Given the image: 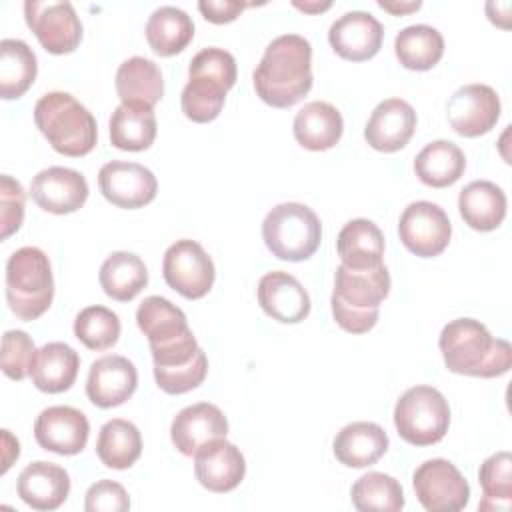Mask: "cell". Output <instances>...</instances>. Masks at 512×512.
I'll return each mask as SVG.
<instances>
[{"label": "cell", "mask_w": 512, "mask_h": 512, "mask_svg": "<svg viewBox=\"0 0 512 512\" xmlns=\"http://www.w3.org/2000/svg\"><path fill=\"white\" fill-rule=\"evenodd\" d=\"M188 76H208L222 82L230 90L236 82V60L224 48H204L192 58Z\"/></svg>", "instance_id": "obj_42"}, {"label": "cell", "mask_w": 512, "mask_h": 512, "mask_svg": "<svg viewBox=\"0 0 512 512\" xmlns=\"http://www.w3.org/2000/svg\"><path fill=\"white\" fill-rule=\"evenodd\" d=\"M350 498L360 512H398L404 508V490L400 482L384 472L362 474L354 482Z\"/></svg>", "instance_id": "obj_37"}, {"label": "cell", "mask_w": 512, "mask_h": 512, "mask_svg": "<svg viewBox=\"0 0 512 512\" xmlns=\"http://www.w3.org/2000/svg\"><path fill=\"white\" fill-rule=\"evenodd\" d=\"M54 278L48 256L36 246H24L6 262V300L24 322L40 318L52 304Z\"/></svg>", "instance_id": "obj_6"}, {"label": "cell", "mask_w": 512, "mask_h": 512, "mask_svg": "<svg viewBox=\"0 0 512 512\" xmlns=\"http://www.w3.org/2000/svg\"><path fill=\"white\" fill-rule=\"evenodd\" d=\"M412 486L418 502L430 512H456L470 500V486L466 478L444 458L422 462L414 470Z\"/></svg>", "instance_id": "obj_11"}, {"label": "cell", "mask_w": 512, "mask_h": 512, "mask_svg": "<svg viewBox=\"0 0 512 512\" xmlns=\"http://www.w3.org/2000/svg\"><path fill=\"white\" fill-rule=\"evenodd\" d=\"M394 426L408 444H436L448 432L450 406L440 390L424 384L412 386L394 406Z\"/></svg>", "instance_id": "obj_8"}, {"label": "cell", "mask_w": 512, "mask_h": 512, "mask_svg": "<svg viewBox=\"0 0 512 512\" xmlns=\"http://www.w3.org/2000/svg\"><path fill=\"white\" fill-rule=\"evenodd\" d=\"M414 130V108L402 98H388L372 110L364 128V138L378 152H396L408 144Z\"/></svg>", "instance_id": "obj_22"}, {"label": "cell", "mask_w": 512, "mask_h": 512, "mask_svg": "<svg viewBox=\"0 0 512 512\" xmlns=\"http://www.w3.org/2000/svg\"><path fill=\"white\" fill-rule=\"evenodd\" d=\"M384 38L382 24L364 10H352L336 18L328 30L332 50L352 62H362L378 54Z\"/></svg>", "instance_id": "obj_18"}, {"label": "cell", "mask_w": 512, "mask_h": 512, "mask_svg": "<svg viewBox=\"0 0 512 512\" xmlns=\"http://www.w3.org/2000/svg\"><path fill=\"white\" fill-rule=\"evenodd\" d=\"M394 52L404 68L430 70L444 54V38L434 26L412 24L396 34Z\"/></svg>", "instance_id": "obj_35"}, {"label": "cell", "mask_w": 512, "mask_h": 512, "mask_svg": "<svg viewBox=\"0 0 512 512\" xmlns=\"http://www.w3.org/2000/svg\"><path fill=\"white\" fill-rule=\"evenodd\" d=\"M100 286L112 300L128 302L136 298L148 284V270L134 252H112L100 266Z\"/></svg>", "instance_id": "obj_31"}, {"label": "cell", "mask_w": 512, "mask_h": 512, "mask_svg": "<svg viewBox=\"0 0 512 512\" xmlns=\"http://www.w3.org/2000/svg\"><path fill=\"white\" fill-rule=\"evenodd\" d=\"M24 220V188L8 174L0 176V224L2 240L14 234Z\"/></svg>", "instance_id": "obj_43"}, {"label": "cell", "mask_w": 512, "mask_h": 512, "mask_svg": "<svg viewBox=\"0 0 512 512\" xmlns=\"http://www.w3.org/2000/svg\"><path fill=\"white\" fill-rule=\"evenodd\" d=\"M292 130L296 142L302 148L320 152L338 144L344 130V120L336 106L330 102L314 100L296 112Z\"/></svg>", "instance_id": "obj_24"}, {"label": "cell", "mask_w": 512, "mask_h": 512, "mask_svg": "<svg viewBox=\"0 0 512 512\" xmlns=\"http://www.w3.org/2000/svg\"><path fill=\"white\" fill-rule=\"evenodd\" d=\"M226 434L228 420L224 412L210 402H198L182 408L170 426L172 444L184 456H194L202 444L214 438H226Z\"/></svg>", "instance_id": "obj_21"}, {"label": "cell", "mask_w": 512, "mask_h": 512, "mask_svg": "<svg viewBox=\"0 0 512 512\" xmlns=\"http://www.w3.org/2000/svg\"><path fill=\"white\" fill-rule=\"evenodd\" d=\"M34 122L50 146L64 156H84L96 146L92 112L68 92H48L34 106Z\"/></svg>", "instance_id": "obj_5"}, {"label": "cell", "mask_w": 512, "mask_h": 512, "mask_svg": "<svg viewBox=\"0 0 512 512\" xmlns=\"http://www.w3.org/2000/svg\"><path fill=\"white\" fill-rule=\"evenodd\" d=\"M258 304L262 310L282 322L296 324L310 314V296L298 278L284 270L268 272L258 282Z\"/></svg>", "instance_id": "obj_20"}, {"label": "cell", "mask_w": 512, "mask_h": 512, "mask_svg": "<svg viewBox=\"0 0 512 512\" xmlns=\"http://www.w3.org/2000/svg\"><path fill=\"white\" fill-rule=\"evenodd\" d=\"M86 512H126L130 508L128 492L114 480H98L86 492Z\"/></svg>", "instance_id": "obj_44"}, {"label": "cell", "mask_w": 512, "mask_h": 512, "mask_svg": "<svg viewBox=\"0 0 512 512\" xmlns=\"http://www.w3.org/2000/svg\"><path fill=\"white\" fill-rule=\"evenodd\" d=\"M292 4L296 8H300V10H304V12H310V14L324 12V10H328L332 6V2H298V0H294Z\"/></svg>", "instance_id": "obj_48"}, {"label": "cell", "mask_w": 512, "mask_h": 512, "mask_svg": "<svg viewBox=\"0 0 512 512\" xmlns=\"http://www.w3.org/2000/svg\"><path fill=\"white\" fill-rule=\"evenodd\" d=\"M96 454L100 462L114 470L130 468L142 454V436L136 424L112 418L108 420L98 434Z\"/></svg>", "instance_id": "obj_36"}, {"label": "cell", "mask_w": 512, "mask_h": 512, "mask_svg": "<svg viewBox=\"0 0 512 512\" xmlns=\"http://www.w3.org/2000/svg\"><path fill=\"white\" fill-rule=\"evenodd\" d=\"M444 364L450 372L476 378H494L510 370L512 348L506 340L494 338L474 318L448 322L438 338Z\"/></svg>", "instance_id": "obj_2"}, {"label": "cell", "mask_w": 512, "mask_h": 512, "mask_svg": "<svg viewBox=\"0 0 512 512\" xmlns=\"http://www.w3.org/2000/svg\"><path fill=\"white\" fill-rule=\"evenodd\" d=\"M484 492L480 510H508L512 500V456L510 452H496L488 456L478 472Z\"/></svg>", "instance_id": "obj_39"}, {"label": "cell", "mask_w": 512, "mask_h": 512, "mask_svg": "<svg viewBox=\"0 0 512 512\" xmlns=\"http://www.w3.org/2000/svg\"><path fill=\"white\" fill-rule=\"evenodd\" d=\"M34 340L24 330H8L2 336V372L12 380H24L34 360Z\"/></svg>", "instance_id": "obj_41"}, {"label": "cell", "mask_w": 512, "mask_h": 512, "mask_svg": "<svg viewBox=\"0 0 512 512\" xmlns=\"http://www.w3.org/2000/svg\"><path fill=\"white\" fill-rule=\"evenodd\" d=\"M36 54L24 40L4 38L0 42V96L4 100L20 98L36 80Z\"/></svg>", "instance_id": "obj_34"}, {"label": "cell", "mask_w": 512, "mask_h": 512, "mask_svg": "<svg viewBox=\"0 0 512 512\" xmlns=\"http://www.w3.org/2000/svg\"><path fill=\"white\" fill-rule=\"evenodd\" d=\"M228 88L208 76H188L180 96L182 112L188 120L204 124L218 118L226 100Z\"/></svg>", "instance_id": "obj_38"}, {"label": "cell", "mask_w": 512, "mask_h": 512, "mask_svg": "<svg viewBox=\"0 0 512 512\" xmlns=\"http://www.w3.org/2000/svg\"><path fill=\"white\" fill-rule=\"evenodd\" d=\"M390 292V274L384 264L354 270L344 264L336 268L332 290V316L350 334H364L378 322L380 304Z\"/></svg>", "instance_id": "obj_4"}, {"label": "cell", "mask_w": 512, "mask_h": 512, "mask_svg": "<svg viewBox=\"0 0 512 512\" xmlns=\"http://www.w3.org/2000/svg\"><path fill=\"white\" fill-rule=\"evenodd\" d=\"M250 4L246 2H238V0H200L198 2V10L202 12V16L212 22V24H226L232 22L234 18L240 16V12L244 8H248Z\"/></svg>", "instance_id": "obj_45"}, {"label": "cell", "mask_w": 512, "mask_h": 512, "mask_svg": "<svg viewBox=\"0 0 512 512\" xmlns=\"http://www.w3.org/2000/svg\"><path fill=\"white\" fill-rule=\"evenodd\" d=\"M88 434V418L72 406H48L34 422V438L40 448L62 456L82 452L88 442Z\"/></svg>", "instance_id": "obj_15"}, {"label": "cell", "mask_w": 512, "mask_h": 512, "mask_svg": "<svg viewBox=\"0 0 512 512\" xmlns=\"http://www.w3.org/2000/svg\"><path fill=\"white\" fill-rule=\"evenodd\" d=\"M110 142L118 150L140 152L152 146L156 138V116L142 104H120L114 108L110 122Z\"/></svg>", "instance_id": "obj_32"}, {"label": "cell", "mask_w": 512, "mask_h": 512, "mask_svg": "<svg viewBox=\"0 0 512 512\" xmlns=\"http://www.w3.org/2000/svg\"><path fill=\"white\" fill-rule=\"evenodd\" d=\"M74 336L90 350H108L120 338V318L106 306H88L74 320Z\"/></svg>", "instance_id": "obj_40"}, {"label": "cell", "mask_w": 512, "mask_h": 512, "mask_svg": "<svg viewBox=\"0 0 512 512\" xmlns=\"http://www.w3.org/2000/svg\"><path fill=\"white\" fill-rule=\"evenodd\" d=\"M30 196L46 212L70 214L84 206L88 198V182L78 170L50 166L32 178Z\"/></svg>", "instance_id": "obj_16"}, {"label": "cell", "mask_w": 512, "mask_h": 512, "mask_svg": "<svg viewBox=\"0 0 512 512\" xmlns=\"http://www.w3.org/2000/svg\"><path fill=\"white\" fill-rule=\"evenodd\" d=\"M400 242L420 258H432L446 250L452 224L448 214L434 202L416 200L404 208L398 222Z\"/></svg>", "instance_id": "obj_12"}, {"label": "cell", "mask_w": 512, "mask_h": 512, "mask_svg": "<svg viewBox=\"0 0 512 512\" xmlns=\"http://www.w3.org/2000/svg\"><path fill=\"white\" fill-rule=\"evenodd\" d=\"M2 440H4V464H2V474L12 466V462L20 456V444L16 438H12L10 430H2Z\"/></svg>", "instance_id": "obj_46"}, {"label": "cell", "mask_w": 512, "mask_h": 512, "mask_svg": "<svg viewBox=\"0 0 512 512\" xmlns=\"http://www.w3.org/2000/svg\"><path fill=\"white\" fill-rule=\"evenodd\" d=\"M136 386V366L120 354H108L92 362L86 380V396L98 408H114L124 404L136 392Z\"/></svg>", "instance_id": "obj_17"}, {"label": "cell", "mask_w": 512, "mask_h": 512, "mask_svg": "<svg viewBox=\"0 0 512 512\" xmlns=\"http://www.w3.org/2000/svg\"><path fill=\"white\" fill-rule=\"evenodd\" d=\"M194 474L210 492H230L244 480L246 460L232 442L214 438L196 450Z\"/></svg>", "instance_id": "obj_19"}, {"label": "cell", "mask_w": 512, "mask_h": 512, "mask_svg": "<svg viewBox=\"0 0 512 512\" xmlns=\"http://www.w3.org/2000/svg\"><path fill=\"white\" fill-rule=\"evenodd\" d=\"M388 450V434L376 422L346 424L334 438V456L348 468L376 464Z\"/></svg>", "instance_id": "obj_25"}, {"label": "cell", "mask_w": 512, "mask_h": 512, "mask_svg": "<svg viewBox=\"0 0 512 512\" xmlns=\"http://www.w3.org/2000/svg\"><path fill=\"white\" fill-rule=\"evenodd\" d=\"M446 116L456 134L476 138L496 126L500 118V98L488 84H466L450 96Z\"/></svg>", "instance_id": "obj_13"}, {"label": "cell", "mask_w": 512, "mask_h": 512, "mask_svg": "<svg viewBox=\"0 0 512 512\" xmlns=\"http://www.w3.org/2000/svg\"><path fill=\"white\" fill-rule=\"evenodd\" d=\"M80 368L78 352L64 342H48L40 350H36L34 360L30 364L32 384L48 394L66 392Z\"/></svg>", "instance_id": "obj_26"}, {"label": "cell", "mask_w": 512, "mask_h": 512, "mask_svg": "<svg viewBox=\"0 0 512 512\" xmlns=\"http://www.w3.org/2000/svg\"><path fill=\"white\" fill-rule=\"evenodd\" d=\"M166 284L188 300L206 296L214 284L216 270L212 258L196 240H176L168 246L162 260Z\"/></svg>", "instance_id": "obj_9"}, {"label": "cell", "mask_w": 512, "mask_h": 512, "mask_svg": "<svg viewBox=\"0 0 512 512\" xmlns=\"http://www.w3.org/2000/svg\"><path fill=\"white\" fill-rule=\"evenodd\" d=\"M116 92L122 104H142L154 108L164 94L162 72L152 60L132 56L116 70Z\"/></svg>", "instance_id": "obj_29"}, {"label": "cell", "mask_w": 512, "mask_h": 512, "mask_svg": "<svg viewBox=\"0 0 512 512\" xmlns=\"http://www.w3.org/2000/svg\"><path fill=\"white\" fill-rule=\"evenodd\" d=\"M414 170L426 186L446 188L458 182L464 174L466 156L454 142L434 140L416 154Z\"/></svg>", "instance_id": "obj_30"}, {"label": "cell", "mask_w": 512, "mask_h": 512, "mask_svg": "<svg viewBox=\"0 0 512 512\" xmlns=\"http://www.w3.org/2000/svg\"><path fill=\"white\" fill-rule=\"evenodd\" d=\"M458 210L470 228L490 232L496 230L506 216V194L490 180H474L460 190Z\"/></svg>", "instance_id": "obj_28"}, {"label": "cell", "mask_w": 512, "mask_h": 512, "mask_svg": "<svg viewBox=\"0 0 512 512\" xmlns=\"http://www.w3.org/2000/svg\"><path fill=\"white\" fill-rule=\"evenodd\" d=\"M336 250L344 266L366 270L382 264L384 234L368 218H354L344 224L336 238Z\"/></svg>", "instance_id": "obj_27"}, {"label": "cell", "mask_w": 512, "mask_h": 512, "mask_svg": "<svg viewBox=\"0 0 512 512\" xmlns=\"http://www.w3.org/2000/svg\"><path fill=\"white\" fill-rule=\"evenodd\" d=\"M144 32L158 56H174L194 38V22L182 8L160 6L148 16Z\"/></svg>", "instance_id": "obj_33"}, {"label": "cell", "mask_w": 512, "mask_h": 512, "mask_svg": "<svg viewBox=\"0 0 512 512\" xmlns=\"http://www.w3.org/2000/svg\"><path fill=\"white\" fill-rule=\"evenodd\" d=\"M18 496L34 510H56L70 492L68 472L54 462H32L18 476Z\"/></svg>", "instance_id": "obj_23"}, {"label": "cell", "mask_w": 512, "mask_h": 512, "mask_svg": "<svg viewBox=\"0 0 512 512\" xmlns=\"http://www.w3.org/2000/svg\"><path fill=\"white\" fill-rule=\"evenodd\" d=\"M98 186L102 196L126 210L142 208L156 198L158 182L152 170L138 162L112 160L106 162L98 172Z\"/></svg>", "instance_id": "obj_14"}, {"label": "cell", "mask_w": 512, "mask_h": 512, "mask_svg": "<svg viewBox=\"0 0 512 512\" xmlns=\"http://www.w3.org/2000/svg\"><path fill=\"white\" fill-rule=\"evenodd\" d=\"M136 324L148 338L154 372L186 366L202 352L184 312L162 296H148L140 302Z\"/></svg>", "instance_id": "obj_3"}, {"label": "cell", "mask_w": 512, "mask_h": 512, "mask_svg": "<svg viewBox=\"0 0 512 512\" xmlns=\"http://www.w3.org/2000/svg\"><path fill=\"white\" fill-rule=\"evenodd\" d=\"M262 238L272 256L280 260H308L322 240L320 218L306 204L282 202L266 214Z\"/></svg>", "instance_id": "obj_7"}, {"label": "cell", "mask_w": 512, "mask_h": 512, "mask_svg": "<svg viewBox=\"0 0 512 512\" xmlns=\"http://www.w3.org/2000/svg\"><path fill=\"white\" fill-rule=\"evenodd\" d=\"M254 90L272 108H290L312 88V46L300 34L274 38L256 66Z\"/></svg>", "instance_id": "obj_1"}, {"label": "cell", "mask_w": 512, "mask_h": 512, "mask_svg": "<svg viewBox=\"0 0 512 512\" xmlns=\"http://www.w3.org/2000/svg\"><path fill=\"white\" fill-rule=\"evenodd\" d=\"M378 6L394 16H400V14H408V12H416L422 2L420 0H414V2H386V0H378Z\"/></svg>", "instance_id": "obj_47"}, {"label": "cell", "mask_w": 512, "mask_h": 512, "mask_svg": "<svg viewBox=\"0 0 512 512\" xmlns=\"http://www.w3.org/2000/svg\"><path fill=\"white\" fill-rule=\"evenodd\" d=\"M24 18L50 54H70L82 40V22L70 2L26 0Z\"/></svg>", "instance_id": "obj_10"}]
</instances>
